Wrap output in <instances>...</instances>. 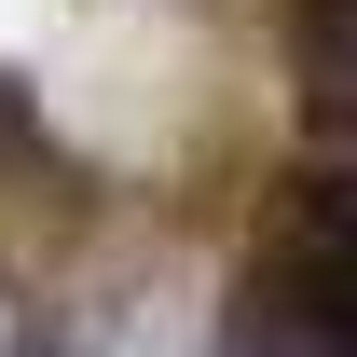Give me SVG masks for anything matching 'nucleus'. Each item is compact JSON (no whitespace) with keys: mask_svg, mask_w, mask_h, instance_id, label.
<instances>
[{"mask_svg":"<svg viewBox=\"0 0 357 357\" xmlns=\"http://www.w3.org/2000/svg\"><path fill=\"white\" fill-rule=\"evenodd\" d=\"M303 83L357 96V0H303Z\"/></svg>","mask_w":357,"mask_h":357,"instance_id":"nucleus-1","label":"nucleus"}]
</instances>
